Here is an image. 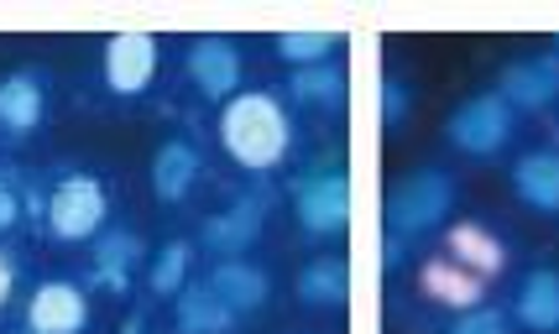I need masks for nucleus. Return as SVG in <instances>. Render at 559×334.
I'll return each mask as SVG.
<instances>
[{
    "label": "nucleus",
    "instance_id": "dca6fc26",
    "mask_svg": "<svg viewBox=\"0 0 559 334\" xmlns=\"http://www.w3.org/2000/svg\"><path fill=\"white\" fill-rule=\"evenodd\" d=\"M204 287H210V293H215V298L230 313H257L262 303H267L272 277L262 272V266H251V262H241V257H230V262H215V266H210Z\"/></svg>",
    "mask_w": 559,
    "mask_h": 334
},
{
    "label": "nucleus",
    "instance_id": "bb28decb",
    "mask_svg": "<svg viewBox=\"0 0 559 334\" xmlns=\"http://www.w3.org/2000/svg\"><path fill=\"white\" fill-rule=\"evenodd\" d=\"M11 287H16V262H11V257L0 251V309L11 303Z\"/></svg>",
    "mask_w": 559,
    "mask_h": 334
},
{
    "label": "nucleus",
    "instance_id": "7ed1b4c3",
    "mask_svg": "<svg viewBox=\"0 0 559 334\" xmlns=\"http://www.w3.org/2000/svg\"><path fill=\"white\" fill-rule=\"evenodd\" d=\"M512 136H518V110L497 90L471 95L455 116L444 120V142L455 152H465V157H497Z\"/></svg>",
    "mask_w": 559,
    "mask_h": 334
},
{
    "label": "nucleus",
    "instance_id": "4be33fe9",
    "mask_svg": "<svg viewBox=\"0 0 559 334\" xmlns=\"http://www.w3.org/2000/svg\"><path fill=\"white\" fill-rule=\"evenodd\" d=\"M335 48H341V37H335V32H283V37L272 43V52H277L283 63H293V69L330 63V58H335Z\"/></svg>",
    "mask_w": 559,
    "mask_h": 334
},
{
    "label": "nucleus",
    "instance_id": "1a4fd4ad",
    "mask_svg": "<svg viewBox=\"0 0 559 334\" xmlns=\"http://www.w3.org/2000/svg\"><path fill=\"white\" fill-rule=\"evenodd\" d=\"M262 225H267V210H262V199H236L230 210H219L199 225V240H204V251L219 257V262H230V257H241L251 240L262 236Z\"/></svg>",
    "mask_w": 559,
    "mask_h": 334
},
{
    "label": "nucleus",
    "instance_id": "f257e3e1",
    "mask_svg": "<svg viewBox=\"0 0 559 334\" xmlns=\"http://www.w3.org/2000/svg\"><path fill=\"white\" fill-rule=\"evenodd\" d=\"M219 146L246 172H277L293 152V120L267 90H241L219 110Z\"/></svg>",
    "mask_w": 559,
    "mask_h": 334
},
{
    "label": "nucleus",
    "instance_id": "2eb2a0df",
    "mask_svg": "<svg viewBox=\"0 0 559 334\" xmlns=\"http://www.w3.org/2000/svg\"><path fill=\"white\" fill-rule=\"evenodd\" d=\"M146 246L136 230H99L95 236V251H90V277L99 287H110V293H126L131 277H136V266H142Z\"/></svg>",
    "mask_w": 559,
    "mask_h": 334
},
{
    "label": "nucleus",
    "instance_id": "c756f323",
    "mask_svg": "<svg viewBox=\"0 0 559 334\" xmlns=\"http://www.w3.org/2000/svg\"><path fill=\"white\" fill-rule=\"evenodd\" d=\"M22 334H32V330H22Z\"/></svg>",
    "mask_w": 559,
    "mask_h": 334
},
{
    "label": "nucleus",
    "instance_id": "6ab92c4d",
    "mask_svg": "<svg viewBox=\"0 0 559 334\" xmlns=\"http://www.w3.org/2000/svg\"><path fill=\"white\" fill-rule=\"evenodd\" d=\"M173 313H178V334H230V324H236V313L225 309L204 283L183 287L173 298Z\"/></svg>",
    "mask_w": 559,
    "mask_h": 334
},
{
    "label": "nucleus",
    "instance_id": "a211bd4d",
    "mask_svg": "<svg viewBox=\"0 0 559 334\" xmlns=\"http://www.w3.org/2000/svg\"><path fill=\"white\" fill-rule=\"evenodd\" d=\"M43 105H48V95H43V79L37 73H5L0 79V131L5 136H32L37 131V120H43Z\"/></svg>",
    "mask_w": 559,
    "mask_h": 334
},
{
    "label": "nucleus",
    "instance_id": "c85d7f7f",
    "mask_svg": "<svg viewBox=\"0 0 559 334\" xmlns=\"http://www.w3.org/2000/svg\"><path fill=\"white\" fill-rule=\"evenodd\" d=\"M121 334H142V313H131V324H126Z\"/></svg>",
    "mask_w": 559,
    "mask_h": 334
},
{
    "label": "nucleus",
    "instance_id": "423d86ee",
    "mask_svg": "<svg viewBox=\"0 0 559 334\" xmlns=\"http://www.w3.org/2000/svg\"><path fill=\"white\" fill-rule=\"evenodd\" d=\"M152 73H157V37L146 32H116L105 43V90L121 99H136L152 90Z\"/></svg>",
    "mask_w": 559,
    "mask_h": 334
},
{
    "label": "nucleus",
    "instance_id": "4468645a",
    "mask_svg": "<svg viewBox=\"0 0 559 334\" xmlns=\"http://www.w3.org/2000/svg\"><path fill=\"white\" fill-rule=\"evenodd\" d=\"M418 287H424L435 303H444V309H455V313H471V309H481V303H487V283H481L476 272L455 266L444 251L418 266Z\"/></svg>",
    "mask_w": 559,
    "mask_h": 334
},
{
    "label": "nucleus",
    "instance_id": "f3484780",
    "mask_svg": "<svg viewBox=\"0 0 559 334\" xmlns=\"http://www.w3.org/2000/svg\"><path fill=\"white\" fill-rule=\"evenodd\" d=\"M199 146L183 142V136H173V142L157 146V157H152V193L163 199V204H183L199 183Z\"/></svg>",
    "mask_w": 559,
    "mask_h": 334
},
{
    "label": "nucleus",
    "instance_id": "412c9836",
    "mask_svg": "<svg viewBox=\"0 0 559 334\" xmlns=\"http://www.w3.org/2000/svg\"><path fill=\"white\" fill-rule=\"evenodd\" d=\"M189 262H194V246H189V240H168V246L157 251L152 272H146L152 298H178V293L189 287Z\"/></svg>",
    "mask_w": 559,
    "mask_h": 334
},
{
    "label": "nucleus",
    "instance_id": "aec40b11",
    "mask_svg": "<svg viewBox=\"0 0 559 334\" xmlns=\"http://www.w3.org/2000/svg\"><path fill=\"white\" fill-rule=\"evenodd\" d=\"M345 293H350V272H345L341 257H314L298 272V303L304 309H341Z\"/></svg>",
    "mask_w": 559,
    "mask_h": 334
},
{
    "label": "nucleus",
    "instance_id": "393cba45",
    "mask_svg": "<svg viewBox=\"0 0 559 334\" xmlns=\"http://www.w3.org/2000/svg\"><path fill=\"white\" fill-rule=\"evenodd\" d=\"M382 116H388V131H403V120H408V90L397 79L382 90Z\"/></svg>",
    "mask_w": 559,
    "mask_h": 334
},
{
    "label": "nucleus",
    "instance_id": "f03ea898",
    "mask_svg": "<svg viewBox=\"0 0 559 334\" xmlns=\"http://www.w3.org/2000/svg\"><path fill=\"white\" fill-rule=\"evenodd\" d=\"M455 199H461V183H455V172H444V167H418L408 178H397L388 193V230L392 236H429L439 230L450 210H455Z\"/></svg>",
    "mask_w": 559,
    "mask_h": 334
},
{
    "label": "nucleus",
    "instance_id": "9b49d317",
    "mask_svg": "<svg viewBox=\"0 0 559 334\" xmlns=\"http://www.w3.org/2000/svg\"><path fill=\"white\" fill-rule=\"evenodd\" d=\"M90 324V303H84V287L73 283H43L26 303V330L32 334H79Z\"/></svg>",
    "mask_w": 559,
    "mask_h": 334
},
{
    "label": "nucleus",
    "instance_id": "ddd939ff",
    "mask_svg": "<svg viewBox=\"0 0 559 334\" xmlns=\"http://www.w3.org/2000/svg\"><path fill=\"white\" fill-rule=\"evenodd\" d=\"M512 193H518L534 215L559 219V152L555 146L523 152V157L512 163Z\"/></svg>",
    "mask_w": 559,
    "mask_h": 334
},
{
    "label": "nucleus",
    "instance_id": "0eeeda50",
    "mask_svg": "<svg viewBox=\"0 0 559 334\" xmlns=\"http://www.w3.org/2000/svg\"><path fill=\"white\" fill-rule=\"evenodd\" d=\"M183 69H189V79H194V90L204 99H230L236 84H241V52L225 37H199L183 52Z\"/></svg>",
    "mask_w": 559,
    "mask_h": 334
},
{
    "label": "nucleus",
    "instance_id": "f8f14e48",
    "mask_svg": "<svg viewBox=\"0 0 559 334\" xmlns=\"http://www.w3.org/2000/svg\"><path fill=\"white\" fill-rule=\"evenodd\" d=\"M512 324L528 334H559V266H534L512 293Z\"/></svg>",
    "mask_w": 559,
    "mask_h": 334
},
{
    "label": "nucleus",
    "instance_id": "cd10ccee",
    "mask_svg": "<svg viewBox=\"0 0 559 334\" xmlns=\"http://www.w3.org/2000/svg\"><path fill=\"white\" fill-rule=\"evenodd\" d=\"M403 262V236H388V266Z\"/></svg>",
    "mask_w": 559,
    "mask_h": 334
},
{
    "label": "nucleus",
    "instance_id": "6e6552de",
    "mask_svg": "<svg viewBox=\"0 0 559 334\" xmlns=\"http://www.w3.org/2000/svg\"><path fill=\"white\" fill-rule=\"evenodd\" d=\"M497 95L508 99L512 110H549L559 99V52L508 63L502 79H497Z\"/></svg>",
    "mask_w": 559,
    "mask_h": 334
},
{
    "label": "nucleus",
    "instance_id": "9d476101",
    "mask_svg": "<svg viewBox=\"0 0 559 334\" xmlns=\"http://www.w3.org/2000/svg\"><path fill=\"white\" fill-rule=\"evenodd\" d=\"M444 257L465 266V272H476L481 283H491L508 266V240L497 236L491 225H481V219H461V225L444 230Z\"/></svg>",
    "mask_w": 559,
    "mask_h": 334
},
{
    "label": "nucleus",
    "instance_id": "5701e85b",
    "mask_svg": "<svg viewBox=\"0 0 559 334\" xmlns=\"http://www.w3.org/2000/svg\"><path fill=\"white\" fill-rule=\"evenodd\" d=\"M345 73L335 63H314V69H293V99L298 105H341Z\"/></svg>",
    "mask_w": 559,
    "mask_h": 334
},
{
    "label": "nucleus",
    "instance_id": "39448f33",
    "mask_svg": "<svg viewBox=\"0 0 559 334\" xmlns=\"http://www.w3.org/2000/svg\"><path fill=\"white\" fill-rule=\"evenodd\" d=\"M293 210H298V225L309 236H335L350 225V178L341 167H324L314 178H304L293 189Z\"/></svg>",
    "mask_w": 559,
    "mask_h": 334
},
{
    "label": "nucleus",
    "instance_id": "20e7f679",
    "mask_svg": "<svg viewBox=\"0 0 559 334\" xmlns=\"http://www.w3.org/2000/svg\"><path fill=\"white\" fill-rule=\"evenodd\" d=\"M48 230L58 240H95L110 215V193L95 172H69L58 189L48 193Z\"/></svg>",
    "mask_w": 559,
    "mask_h": 334
},
{
    "label": "nucleus",
    "instance_id": "b1692460",
    "mask_svg": "<svg viewBox=\"0 0 559 334\" xmlns=\"http://www.w3.org/2000/svg\"><path fill=\"white\" fill-rule=\"evenodd\" d=\"M444 334H512V319L502 309H471V313H455V324Z\"/></svg>",
    "mask_w": 559,
    "mask_h": 334
},
{
    "label": "nucleus",
    "instance_id": "a878e982",
    "mask_svg": "<svg viewBox=\"0 0 559 334\" xmlns=\"http://www.w3.org/2000/svg\"><path fill=\"white\" fill-rule=\"evenodd\" d=\"M16 225H22V199H16V189H5V183H0V236H5V230H16Z\"/></svg>",
    "mask_w": 559,
    "mask_h": 334
}]
</instances>
